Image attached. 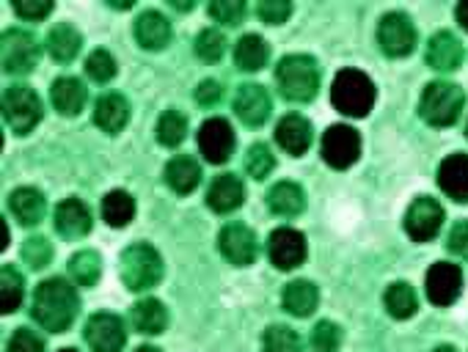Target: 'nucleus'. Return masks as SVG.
<instances>
[{"mask_svg":"<svg viewBox=\"0 0 468 352\" xmlns=\"http://www.w3.org/2000/svg\"><path fill=\"white\" fill-rule=\"evenodd\" d=\"M383 303H386V311L394 319H410L416 314V308H419V297H416L413 286L405 284V281L391 284L386 289V295H383Z\"/></svg>","mask_w":468,"mask_h":352,"instance_id":"33","label":"nucleus"},{"mask_svg":"<svg viewBox=\"0 0 468 352\" xmlns=\"http://www.w3.org/2000/svg\"><path fill=\"white\" fill-rule=\"evenodd\" d=\"M378 45L388 58H405L416 47V26L402 12H388L378 26Z\"/></svg>","mask_w":468,"mask_h":352,"instance_id":"7","label":"nucleus"},{"mask_svg":"<svg viewBox=\"0 0 468 352\" xmlns=\"http://www.w3.org/2000/svg\"><path fill=\"white\" fill-rule=\"evenodd\" d=\"M135 352H160L157 347H141V349H135Z\"/></svg>","mask_w":468,"mask_h":352,"instance_id":"52","label":"nucleus"},{"mask_svg":"<svg viewBox=\"0 0 468 352\" xmlns=\"http://www.w3.org/2000/svg\"><path fill=\"white\" fill-rule=\"evenodd\" d=\"M273 168H276V157H273L271 146L254 143V146L249 149V154H246V171L254 176L257 182H262V180H268Z\"/></svg>","mask_w":468,"mask_h":352,"instance_id":"39","label":"nucleus"},{"mask_svg":"<svg viewBox=\"0 0 468 352\" xmlns=\"http://www.w3.org/2000/svg\"><path fill=\"white\" fill-rule=\"evenodd\" d=\"M268 207L279 218H295L306 210V193L295 182H279L268 193Z\"/></svg>","mask_w":468,"mask_h":352,"instance_id":"26","label":"nucleus"},{"mask_svg":"<svg viewBox=\"0 0 468 352\" xmlns=\"http://www.w3.org/2000/svg\"><path fill=\"white\" fill-rule=\"evenodd\" d=\"M432 352H457V349H454L452 344H441V347H435Z\"/></svg>","mask_w":468,"mask_h":352,"instance_id":"51","label":"nucleus"},{"mask_svg":"<svg viewBox=\"0 0 468 352\" xmlns=\"http://www.w3.org/2000/svg\"><path fill=\"white\" fill-rule=\"evenodd\" d=\"M187 135V119L179 110H165L157 119V140L168 149H176Z\"/></svg>","mask_w":468,"mask_h":352,"instance_id":"36","label":"nucleus"},{"mask_svg":"<svg viewBox=\"0 0 468 352\" xmlns=\"http://www.w3.org/2000/svg\"><path fill=\"white\" fill-rule=\"evenodd\" d=\"M427 300L432 305H452L463 292V273L452 262H438L427 273Z\"/></svg>","mask_w":468,"mask_h":352,"instance_id":"16","label":"nucleus"},{"mask_svg":"<svg viewBox=\"0 0 468 352\" xmlns=\"http://www.w3.org/2000/svg\"><path fill=\"white\" fill-rule=\"evenodd\" d=\"M273 102L265 86L260 83H246L234 94V113L246 127H262L271 119Z\"/></svg>","mask_w":468,"mask_h":352,"instance_id":"15","label":"nucleus"},{"mask_svg":"<svg viewBox=\"0 0 468 352\" xmlns=\"http://www.w3.org/2000/svg\"><path fill=\"white\" fill-rule=\"evenodd\" d=\"M457 23L468 31V0H463V4L457 6Z\"/></svg>","mask_w":468,"mask_h":352,"instance_id":"49","label":"nucleus"},{"mask_svg":"<svg viewBox=\"0 0 468 352\" xmlns=\"http://www.w3.org/2000/svg\"><path fill=\"white\" fill-rule=\"evenodd\" d=\"M9 245V229H6V221H0V248Z\"/></svg>","mask_w":468,"mask_h":352,"instance_id":"50","label":"nucleus"},{"mask_svg":"<svg viewBox=\"0 0 468 352\" xmlns=\"http://www.w3.org/2000/svg\"><path fill=\"white\" fill-rule=\"evenodd\" d=\"M116 58L108 53V50H94L89 58H86V75L94 80V83H111L116 78Z\"/></svg>","mask_w":468,"mask_h":352,"instance_id":"41","label":"nucleus"},{"mask_svg":"<svg viewBox=\"0 0 468 352\" xmlns=\"http://www.w3.org/2000/svg\"><path fill=\"white\" fill-rule=\"evenodd\" d=\"M234 143H238V138H234V129L226 119H207L198 129V149L212 165L226 162L234 151Z\"/></svg>","mask_w":468,"mask_h":352,"instance_id":"13","label":"nucleus"},{"mask_svg":"<svg viewBox=\"0 0 468 352\" xmlns=\"http://www.w3.org/2000/svg\"><path fill=\"white\" fill-rule=\"evenodd\" d=\"M102 218L113 229H124L135 218V199L127 191H111L102 199Z\"/></svg>","mask_w":468,"mask_h":352,"instance_id":"32","label":"nucleus"},{"mask_svg":"<svg viewBox=\"0 0 468 352\" xmlns=\"http://www.w3.org/2000/svg\"><path fill=\"white\" fill-rule=\"evenodd\" d=\"M268 256L279 270H295L306 262V237L298 229L282 226L268 240Z\"/></svg>","mask_w":468,"mask_h":352,"instance_id":"14","label":"nucleus"},{"mask_svg":"<svg viewBox=\"0 0 468 352\" xmlns=\"http://www.w3.org/2000/svg\"><path fill=\"white\" fill-rule=\"evenodd\" d=\"M69 275L78 286H94L102 275V259L94 251H78L69 259Z\"/></svg>","mask_w":468,"mask_h":352,"instance_id":"34","label":"nucleus"},{"mask_svg":"<svg viewBox=\"0 0 468 352\" xmlns=\"http://www.w3.org/2000/svg\"><path fill=\"white\" fill-rule=\"evenodd\" d=\"M226 53V36L215 28H204L198 36H196V56L204 61V64H218Z\"/></svg>","mask_w":468,"mask_h":352,"instance_id":"38","label":"nucleus"},{"mask_svg":"<svg viewBox=\"0 0 468 352\" xmlns=\"http://www.w3.org/2000/svg\"><path fill=\"white\" fill-rule=\"evenodd\" d=\"M198 182H201V168H198V162L193 157L179 154L165 165V185L174 193L187 196V193H193L198 188Z\"/></svg>","mask_w":468,"mask_h":352,"instance_id":"25","label":"nucleus"},{"mask_svg":"<svg viewBox=\"0 0 468 352\" xmlns=\"http://www.w3.org/2000/svg\"><path fill=\"white\" fill-rule=\"evenodd\" d=\"M282 303L292 316H309V314H314V308L320 303V289L312 281H303V278L292 281V284L284 286Z\"/></svg>","mask_w":468,"mask_h":352,"instance_id":"29","label":"nucleus"},{"mask_svg":"<svg viewBox=\"0 0 468 352\" xmlns=\"http://www.w3.org/2000/svg\"><path fill=\"white\" fill-rule=\"evenodd\" d=\"M446 248H449L452 256L468 262V221H460V223L452 226V232L446 237Z\"/></svg>","mask_w":468,"mask_h":352,"instance_id":"47","label":"nucleus"},{"mask_svg":"<svg viewBox=\"0 0 468 352\" xmlns=\"http://www.w3.org/2000/svg\"><path fill=\"white\" fill-rule=\"evenodd\" d=\"M424 58H427V64H430L435 72H454V69L463 64V45H460V39H457L454 34L438 31V34L427 42Z\"/></svg>","mask_w":468,"mask_h":352,"instance_id":"20","label":"nucleus"},{"mask_svg":"<svg viewBox=\"0 0 468 352\" xmlns=\"http://www.w3.org/2000/svg\"><path fill=\"white\" fill-rule=\"evenodd\" d=\"M78 311H80V297H78V292H75V286L69 281L50 278V281H42L37 286L31 314L45 330L64 333L75 322Z\"/></svg>","mask_w":468,"mask_h":352,"instance_id":"1","label":"nucleus"},{"mask_svg":"<svg viewBox=\"0 0 468 352\" xmlns=\"http://www.w3.org/2000/svg\"><path fill=\"white\" fill-rule=\"evenodd\" d=\"M276 86L290 102H312L320 91V67L312 56H284L276 67Z\"/></svg>","mask_w":468,"mask_h":352,"instance_id":"2","label":"nucleus"},{"mask_svg":"<svg viewBox=\"0 0 468 352\" xmlns=\"http://www.w3.org/2000/svg\"><path fill=\"white\" fill-rule=\"evenodd\" d=\"M58 352H78V349H69V347H67V349H58Z\"/></svg>","mask_w":468,"mask_h":352,"instance_id":"53","label":"nucleus"},{"mask_svg":"<svg viewBox=\"0 0 468 352\" xmlns=\"http://www.w3.org/2000/svg\"><path fill=\"white\" fill-rule=\"evenodd\" d=\"M56 232L67 240H80L91 232V210L80 199H67L56 207Z\"/></svg>","mask_w":468,"mask_h":352,"instance_id":"19","label":"nucleus"},{"mask_svg":"<svg viewBox=\"0 0 468 352\" xmlns=\"http://www.w3.org/2000/svg\"><path fill=\"white\" fill-rule=\"evenodd\" d=\"M465 105V94L457 83L435 80L421 91L419 113L430 127H452Z\"/></svg>","mask_w":468,"mask_h":352,"instance_id":"4","label":"nucleus"},{"mask_svg":"<svg viewBox=\"0 0 468 352\" xmlns=\"http://www.w3.org/2000/svg\"><path fill=\"white\" fill-rule=\"evenodd\" d=\"M361 157V135L350 127V124H334L325 129L323 135V160L336 168L345 171L353 162H358Z\"/></svg>","mask_w":468,"mask_h":352,"instance_id":"8","label":"nucleus"},{"mask_svg":"<svg viewBox=\"0 0 468 352\" xmlns=\"http://www.w3.org/2000/svg\"><path fill=\"white\" fill-rule=\"evenodd\" d=\"M86 344L91 347V352H122L124 344H127V330H124V322L116 316V314H94L89 322H86Z\"/></svg>","mask_w":468,"mask_h":352,"instance_id":"12","label":"nucleus"},{"mask_svg":"<svg viewBox=\"0 0 468 352\" xmlns=\"http://www.w3.org/2000/svg\"><path fill=\"white\" fill-rule=\"evenodd\" d=\"M130 121V105L122 94H102L94 105V124L108 132L116 135L127 127Z\"/></svg>","mask_w":468,"mask_h":352,"instance_id":"23","label":"nucleus"},{"mask_svg":"<svg viewBox=\"0 0 468 352\" xmlns=\"http://www.w3.org/2000/svg\"><path fill=\"white\" fill-rule=\"evenodd\" d=\"M331 99L339 113L364 119V116H369V110L375 105V83L369 80V75H364L358 69H342L334 80Z\"/></svg>","mask_w":468,"mask_h":352,"instance_id":"3","label":"nucleus"},{"mask_svg":"<svg viewBox=\"0 0 468 352\" xmlns=\"http://www.w3.org/2000/svg\"><path fill=\"white\" fill-rule=\"evenodd\" d=\"M50 99L61 116H78L86 105V86L78 78H58L50 88Z\"/></svg>","mask_w":468,"mask_h":352,"instance_id":"27","label":"nucleus"},{"mask_svg":"<svg viewBox=\"0 0 468 352\" xmlns=\"http://www.w3.org/2000/svg\"><path fill=\"white\" fill-rule=\"evenodd\" d=\"M257 15L268 26H282L292 15V4H287V0H262L257 6Z\"/></svg>","mask_w":468,"mask_h":352,"instance_id":"45","label":"nucleus"},{"mask_svg":"<svg viewBox=\"0 0 468 352\" xmlns=\"http://www.w3.org/2000/svg\"><path fill=\"white\" fill-rule=\"evenodd\" d=\"M15 12H17V17H23V20L39 23V20L50 17V12H53V0H15Z\"/></svg>","mask_w":468,"mask_h":352,"instance_id":"46","label":"nucleus"},{"mask_svg":"<svg viewBox=\"0 0 468 352\" xmlns=\"http://www.w3.org/2000/svg\"><path fill=\"white\" fill-rule=\"evenodd\" d=\"M268 58H271V50L260 34H246L238 42V47H234V64L243 72H260L268 64Z\"/></svg>","mask_w":468,"mask_h":352,"instance_id":"31","label":"nucleus"},{"mask_svg":"<svg viewBox=\"0 0 468 352\" xmlns=\"http://www.w3.org/2000/svg\"><path fill=\"white\" fill-rule=\"evenodd\" d=\"M441 226H443V210H441V204H438L435 199H430V196L416 199V202L408 207V212H405V232H408V237L416 240V243H430V240H435L438 232H441Z\"/></svg>","mask_w":468,"mask_h":352,"instance_id":"11","label":"nucleus"},{"mask_svg":"<svg viewBox=\"0 0 468 352\" xmlns=\"http://www.w3.org/2000/svg\"><path fill=\"white\" fill-rule=\"evenodd\" d=\"M465 135H468V129H465Z\"/></svg>","mask_w":468,"mask_h":352,"instance_id":"54","label":"nucleus"},{"mask_svg":"<svg viewBox=\"0 0 468 352\" xmlns=\"http://www.w3.org/2000/svg\"><path fill=\"white\" fill-rule=\"evenodd\" d=\"M218 245H220L223 259L231 262L234 267H249L260 256L257 234L246 223H226L218 234Z\"/></svg>","mask_w":468,"mask_h":352,"instance_id":"9","label":"nucleus"},{"mask_svg":"<svg viewBox=\"0 0 468 352\" xmlns=\"http://www.w3.org/2000/svg\"><path fill=\"white\" fill-rule=\"evenodd\" d=\"M6 352H45V341L39 333H34L28 327H17L6 344Z\"/></svg>","mask_w":468,"mask_h":352,"instance_id":"44","label":"nucleus"},{"mask_svg":"<svg viewBox=\"0 0 468 352\" xmlns=\"http://www.w3.org/2000/svg\"><path fill=\"white\" fill-rule=\"evenodd\" d=\"M9 210L23 226H39L48 215V202L37 188H17L9 196Z\"/></svg>","mask_w":468,"mask_h":352,"instance_id":"24","label":"nucleus"},{"mask_svg":"<svg viewBox=\"0 0 468 352\" xmlns=\"http://www.w3.org/2000/svg\"><path fill=\"white\" fill-rule=\"evenodd\" d=\"M130 319L135 325L138 333H146V336H157L168 327V311L160 300L154 297H146V300H138L130 311Z\"/></svg>","mask_w":468,"mask_h":352,"instance_id":"28","label":"nucleus"},{"mask_svg":"<svg viewBox=\"0 0 468 352\" xmlns=\"http://www.w3.org/2000/svg\"><path fill=\"white\" fill-rule=\"evenodd\" d=\"M276 140L284 151H290L292 157H301L309 151L312 146V124L298 116V113H290L279 121L276 127Z\"/></svg>","mask_w":468,"mask_h":352,"instance_id":"21","label":"nucleus"},{"mask_svg":"<svg viewBox=\"0 0 468 352\" xmlns=\"http://www.w3.org/2000/svg\"><path fill=\"white\" fill-rule=\"evenodd\" d=\"M209 15L220 26L234 28V26H240L243 17H246V4H243V0H215V4H209Z\"/></svg>","mask_w":468,"mask_h":352,"instance_id":"42","label":"nucleus"},{"mask_svg":"<svg viewBox=\"0 0 468 352\" xmlns=\"http://www.w3.org/2000/svg\"><path fill=\"white\" fill-rule=\"evenodd\" d=\"M133 34L144 50H163L171 42V23L160 12H144L138 15Z\"/></svg>","mask_w":468,"mask_h":352,"instance_id":"22","label":"nucleus"},{"mask_svg":"<svg viewBox=\"0 0 468 352\" xmlns=\"http://www.w3.org/2000/svg\"><path fill=\"white\" fill-rule=\"evenodd\" d=\"M4 119L17 135H28L42 121V99L28 86H9L4 94Z\"/></svg>","mask_w":468,"mask_h":352,"instance_id":"6","label":"nucleus"},{"mask_svg":"<svg viewBox=\"0 0 468 352\" xmlns=\"http://www.w3.org/2000/svg\"><path fill=\"white\" fill-rule=\"evenodd\" d=\"M220 97H223V88H220V83H218V80H201V83H198V88H196V102H198V105H204V108L218 105V102H220Z\"/></svg>","mask_w":468,"mask_h":352,"instance_id":"48","label":"nucleus"},{"mask_svg":"<svg viewBox=\"0 0 468 352\" xmlns=\"http://www.w3.org/2000/svg\"><path fill=\"white\" fill-rule=\"evenodd\" d=\"M23 295H26L23 275L15 267H4V273H0V311L15 314L23 303Z\"/></svg>","mask_w":468,"mask_h":352,"instance_id":"35","label":"nucleus"},{"mask_svg":"<svg viewBox=\"0 0 468 352\" xmlns=\"http://www.w3.org/2000/svg\"><path fill=\"white\" fill-rule=\"evenodd\" d=\"M342 347V327L336 322H317L312 330V352H336Z\"/></svg>","mask_w":468,"mask_h":352,"instance_id":"40","label":"nucleus"},{"mask_svg":"<svg viewBox=\"0 0 468 352\" xmlns=\"http://www.w3.org/2000/svg\"><path fill=\"white\" fill-rule=\"evenodd\" d=\"M438 188L457 204H468V154H449L438 168Z\"/></svg>","mask_w":468,"mask_h":352,"instance_id":"17","label":"nucleus"},{"mask_svg":"<svg viewBox=\"0 0 468 352\" xmlns=\"http://www.w3.org/2000/svg\"><path fill=\"white\" fill-rule=\"evenodd\" d=\"M119 273L127 289L133 292H146L160 284L163 278V259L149 243H135L122 254Z\"/></svg>","mask_w":468,"mask_h":352,"instance_id":"5","label":"nucleus"},{"mask_svg":"<svg viewBox=\"0 0 468 352\" xmlns=\"http://www.w3.org/2000/svg\"><path fill=\"white\" fill-rule=\"evenodd\" d=\"M262 347H265V352H303L301 336L292 327H287V325L268 327L265 338H262Z\"/></svg>","mask_w":468,"mask_h":352,"instance_id":"37","label":"nucleus"},{"mask_svg":"<svg viewBox=\"0 0 468 352\" xmlns=\"http://www.w3.org/2000/svg\"><path fill=\"white\" fill-rule=\"evenodd\" d=\"M246 199V188L240 182V176H234V173H220L212 180L209 191H207V204L212 212L218 215H229L234 212Z\"/></svg>","mask_w":468,"mask_h":352,"instance_id":"18","label":"nucleus"},{"mask_svg":"<svg viewBox=\"0 0 468 352\" xmlns=\"http://www.w3.org/2000/svg\"><path fill=\"white\" fill-rule=\"evenodd\" d=\"M80 47H83V36L72 26L58 23L56 28H50V34H48V53L58 64H69L72 58H78Z\"/></svg>","mask_w":468,"mask_h":352,"instance_id":"30","label":"nucleus"},{"mask_svg":"<svg viewBox=\"0 0 468 352\" xmlns=\"http://www.w3.org/2000/svg\"><path fill=\"white\" fill-rule=\"evenodd\" d=\"M23 259L28 262L31 270H45L53 259V245L48 237H31L23 245Z\"/></svg>","mask_w":468,"mask_h":352,"instance_id":"43","label":"nucleus"},{"mask_svg":"<svg viewBox=\"0 0 468 352\" xmlns=\"http://www.w3.org/2000/svg\"><path fill=\"white\" fill-rule=\"evenodd\" d=\"M39 64V42L31 31L12 28L4 34V69L9 75H28Z\"/></svg>","mask_w":468,"mask_h":352,"instance_id":"10","label":"nucleus"}]
</instances>
